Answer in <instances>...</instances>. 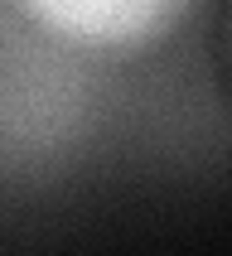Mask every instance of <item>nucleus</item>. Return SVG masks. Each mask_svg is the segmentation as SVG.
Here are the masks:
<instances>
[{
	"instance_id": "f03ea898",
	"label": "nucleus",
	"mask_w": 232,
	"mask_h": 256,
	"mask_svg": "<svg viewBox=\"0 0 232 256\" xmlns=\"http://www.w3.org/2000/svg\"><path fill=\"white\" fill-rule=\"evenodd\" d=\"M213 68H218L222 97L232 102V0H222V14H218V29H213Z\"/></svg>"
},
{
	"instance_id": "f257e3e1",
	"label": "nucleus",
	"mask_w": 232,
	"mask_h": 256,
	"mask_svg": "<svg viewBox=\"0 0 232 256\" xmlns=\"http://www.w3.org/2000/svg\"><path fill=\"white\" fill-rule=\"evenodd\" d=\"M194 0H14V10L44 34L78 48H150L184 20Z\"/></svg>"
}]
</instances>
